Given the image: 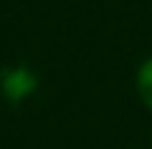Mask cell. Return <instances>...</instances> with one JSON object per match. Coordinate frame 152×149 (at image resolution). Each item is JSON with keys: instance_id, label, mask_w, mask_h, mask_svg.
<instances>
[{"instance_id": "1", "label": "cell", "mask_w": 152, "mask_h": 149, "mask_svg": "<svg viewBox=\"0 0 152 149\" xmlns=\"http://www.w3.org/2000/svg\"><path fill=\"white\" fill-rule=\"evenodd\" d=\"M34 87H37V79H34L31 71H26V68H9V71L3 73V93L9 96L11 101L26 99Z\"/></svg>"}, {"instance_id": "2", "label": "cell", "mask_w": 152, "mask_h": 149, "mask_svg": "<svg viewBox=\"0 0 152 149\" xmlns=\"http://www.w3.org/2000/svg\"><path fill=\"white\" fill-rule=\"evenodd\" d=\"M135 84H138V96H141V101L152 110V56L138 68V82Z\"/></svg>"}]
</instances>
